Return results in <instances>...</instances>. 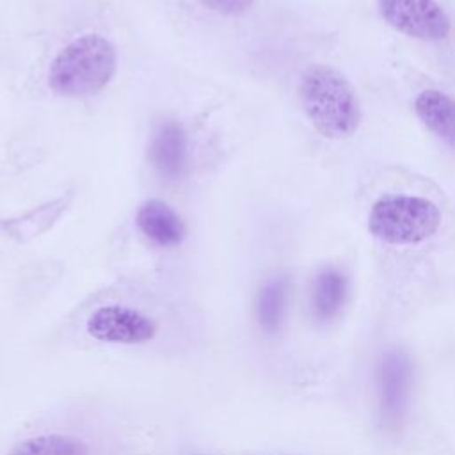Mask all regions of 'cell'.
Wrapping results in <instances>:
<instances>
[{
    "instance_id": "1",
    "label": "cell",
    "mask_w": 455,
    "mask_h": 455,
    "mask_svg": "<svg viewBox=\"0 0 455 455\" xmlns=\"http://www.w3.org/2000/svg\"><path fill=\"white\" fill-rule=\"evenodd\" d=\"M117 62V50L108 37L98 32L80 34L50 60L48 87L60 98H92L110 85Z\"/></svg>"
},
{
    "instance_id": "2",
    "label": "cell",
    "mask_w": 455,
    "mask_h": 455,
    "mask_svg": "<svg viewBox=\"0 0 455 455\" xmlns=\"http://www.w3.org/2000/svg\"><path fill=\"white\" fill-rule=\"evenodd\" d=\"M299 100L313 128L325 139L352 137L363 119L361 103L348 78L332 66L311 64L299 82Z\"/></svg>"
},
{
    "instance_id": "3",
    "label": "cell",
    "mask_w": 455,
    "mask_h": 455,
    "mask_svg": "<svg viewBox=\"0 0 455 455\" xmlns=\"http://www.w3.org/2000/svg\"><path fill=\"white\" fill-rule=\"evenodd\" d=\"M437 204L421 196L389 194L377 199L368 213V231L387 245H418L441 228Z\"/></svg>"
},
{
    "instance_id": "4",
    "label": "cell",
    "mask_w": 455,
    "mask_h": 455,
    "mask_svg": "<svg viewBox=\"0 0 455 455\" xmlns=\"http://www.w3.org/2000/svg\"><path fill=\"white\" fill-rule=\"evenodd\" d=\"M414 389V363L398 347L387 348L377 361L375 396L379 425L386 432H396L407 419Z\"/></svg>"
},
{
    "instance_id": "5",
    "label": "cell",
    "mask_w": 455,
    "mask_h": 455,
    "mask_svg": "<svg viewBox=\"0 0 455 455\" xmlns=\"http://www.w3.org/2000/svg\"><path fill=\"white\" fill-rule=\"evenodd\" d=\"M380 18L396 32L418 41H443L451 21L437 0H377Z\"/></svg>"
},
{
    "instance_id": "6",
    "label": "cell",
    "mask_w": 455,
    "mask_h": 455,
    "mask_svg": "<svg viewBox=\"0 0 455 455\" xmlns=\"http://www.w3.org/2000/svg\"><path fill=\"white\" fill-rule=\"evenodd\" d=\"M85 331L101 343L146 345L155 339L158 325L140 309L123 304H105L89 315Z\"/></svg>"
},
{
    "instance_id": "7",
    "label": "cell",
    "mask_w": 455,
    "mask_h": 455,
    "mask_svg": "<svg viewBox=\"0 0 455 455\" xmlns=\"http://www.w3.org/2000/svg\"><path fill=\"white\" fill-rule=\"evenodd\" d=\"M146 156L158 178L181 180L190 167V139L185 126L172 117L156 121L148 139Z\"/></svg>"
},
{
    "instance_id": "8",
    "label": "cell",
    "mask_w": 455,
    "mask_h": 455,
    "mask_svg": "<svg viewBox=\"0 0 455 455\" xmlns=\"http://www.w3.org/2000/svg\"><path fill=\"white\" fill-rule=\"evenodd\" d=\"M135 226L142 238L158 249H174L187 236V226L180 213L156 197L144 199L137 206Z\"/></svg>"
},
{
    "instance_id": "9",
    "label": "cell",
    "mask_w": 455,
    "mask_h": 455,
    "mask_svg": "<svg viewBox=\"0 0 455 455\" xmlns=\"http://www.w3.org/2000/svg\"><path fill=\"white\" fill-rule=\"evenodd\" d=\"M350 281L338 267H323L313 277L309 288V313L318 325L332 323L345 309Z\"/></svg>"
},
{
    "instance_id": "10",
    "label": "cell",
    "mask_w": 455,
    "mask_h": 455,
    "mask_svg": "<svg viewBox=\"0 0 455 455\" xmlns=\"http://www.w3.org/2000/svg\"><path fill=\"white\" fill-rule=\"evenodd\" d=\"M291 297V283L284 274H275L267 277L254 299V318L259 331L267 336H275L283 331Z\"/></svg>"
},
{
    "instance_id": "11",
    "label": "cell",
    "mask_w": 455,
    "mask_h": 455,
    "mask_svg": "<svg viewBox=\"0 0 455 455\" xmlns=\"http://www.w3.org/2000/svg\"><path fill=\"white\" fill-rule=\"evenodd\" d=\"M418 119L455 151V98L439 89H423L414 98Z\"/></svg>"
},
{
    "instance_id": "12",
    "label": "cell",
    "mask_w": 455,
    "mask_h": 455,
    "mask_svg": "<svg viewBox=\"0 0 455 455\" xmlns=\"http://www.w3.org/2000/svg\"><path fill=\"white\" fill-rule=\"evenodd\" d=\"M9 455H91L87 444L68 434H41L18 443Z\"/></svg>"
},
{
    "instance_id": "13",
    "label": "cell",
    "mask_w": 455,
    "mask_h": 455,
    "mask_svg": "<svg viewBox=\"0 0 455 455\" xmlns=\"http://www.w3.org/2000/svg\"><path fill=\"white\" fill-rule=\"evenodd\" d=\"M203 9L226 18H236L245 14L254 0H196Z\"/></svg>"
}]
</instances>
